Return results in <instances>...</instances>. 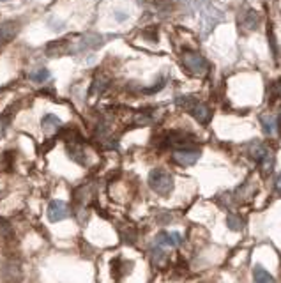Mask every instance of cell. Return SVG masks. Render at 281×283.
Instances as JSON below:
<instances>
[{
	"instance_id": "6da1fadb",
	"label": "cell",
	"mask_w": 281,
	"mask_h": 283,
	"mask_svg": "<svg viewBox=\"0 0 281 283\" xmlns=\"http://www.w3.org/2000/svg\"><path fill=\"white\" fill-rule=\"evenodd\" d=\"M195 7L202 14V25H203V34H209L210 30L216 27V23L223 20V13L218 11L213 6V0H193Z\"/></svg>"
},
{
	"instance_id": "7a4b0ae2",
	"label": "cell",
	"mask_w": 281,
	"mask_h": 283,
	"mask_svg": "<svg viewBox=\"0 0 281 283\" xmlns=\"http://www.w3.org/2000/svg\"><path fill=\"white\" fill-rule=\"evenodd\" d=\"M149 186L154 193L161 195V197H168L173 191V177L170 172L165 168H152L149 174Z\"/></svg>"
},
{
	"instance_id": "3957f363",
	"label": "cell",
	"mask_w": 281,
	"mask_h": 283,
	"mask_svg": "<svg viewBox=\"0 0 281 283\" xmlns=\"http://www.w3.org/2000/svg\"><path fill=\"white\" fill-rule=\"evenodd\" d=\"M182 64L195 76H205L207 71H209V62L205 60V57H202L198 52H193V50L182 52Z\"/></svg>"
},
{
	"instance_id": "277c9868",
	"label": "cell",
	"mask_w": 281,
	"mask_h": 283,
	"mask_svg": "<svg viewBox=\"0 0 281 283\" xmlns=\"http://www.w3.org/2000/svg\"><path fill=\"white\" fill-rule=\"evenodd\" d=\"M200 156H202L200 149H193V147L175 149V151H173V161L179 163V165H182V167H191L198 161Z\"/></svg>"
},
{
	"instance_id": "5b68a950",
	"label": "cell",
	"mask_w": 281,
	"mask_h": 283,
	"mask_svg": "<svg viewBox=\"0 0 281 283\" xmlns=\"http://www.w3.org/2000/svg\"><path fill=\"white\" fill-rule=\"evenodd\" d=\"M105 43V37L98 32H87L80 37L78 44H76L75 52H87V50H98L103 46Z\"/></svg>"
},
{
	"instance_id": "8992f818",
	"label": "cell",
	"mask_w": 281,
	"mask_h": 283,
	"mask_svg": "<svg viewBox=\"0 0 281 283\" xmlns=\"http://www.w3.org/2000/svg\"><path fill=\"white\" fill-rule=\"evenodd\" d=\"M69 214H71V207H69V204H65L62 200H52L48 204V220L52 223L62 221Z\"/></svg>"
},
{
	"instance_id": "52a82bcc",
	"label": "cell",
	"mask_w": 281,
	"mask_h": 283,
	"mask_svg": "<svg viewBox=\"0 0 281 283\" xmlns=\"http://www.w3.org/2000/svg\"><path fill=\"white\" fill-rule=\"evenodd\" d=\"M182 241L184 237L179 232H159L154 237V244H157L161 248H177L182 244Z\"/></svg>"
},
{
	"instance_id": "ba28073f",
	"label": "cell",
	"mask_w": 281,
	"mask_h": 283,
	"mask_svg": "<svg viewBox=\"0 0 281 283\" xmlns=\"http://www.w3.org/2000/svg\"><path fill=\"white\" fill-rule=\"evenodd\" d=\"M2 274H4V280L7 283H20L23 278L21 264L18 262V260H7V262L4 264Z\"/></svg>"
},
{
	"instance_id": "9c48e42d",
	"label": "cell",
	"mask_w": 281,
	"mask_h": 283,
	"mask_svg": "<svg viewBox=\"0 0 281 283\" xmlns=\"http://www.w3.org/2000/svg\"><path fill=\"white\" fill-rule=\"evenodd\" d=\"M260 124L267 136H278V133H279L278 117L271 115V113H264V115H260Z\"/></svg>"
},
{
	"instance_id": "30bf717a",
	"label": "cell",
	"mask_w": 281,
	"mask_h": 283,
	"mask_svg": "<svg viewBox=\"0 0 281 283\" xmlns=\"http://www.w3.org/2000/svg\"><path fill=\"white\" fill-rule=\"evenodd\" d=\"M190 113L196 119V121L200 122V124H209L210 117H213V113H210L209 106H207L205 103H200V101H196L195 105L191 106Z\"/></svg>"
},
{
	"instance_id": "8fae6325",
	"label": "cell",
	"mask_w": 281,
	"mask_h": 283,
	"mask_svg": "<svg viewBox=\"0 0 281 283\" xmlns=\"http://www.w3.org/2000/svg\"><path fill=\"white\" fill-rule=\"evenodd\" d=\"M18 29H20V23L18 21H4L0 25V44H6L13 39L18 34Z\"/></svg>"
},
{
	"instance_id": "7c38bea8",
	"label": "cell",
	"mask_w": 281,
	"mask_h": 283,
	"mask_svg": "<svg viewBox=\"0 0 281 283\" xmlns=\"http://www.w3.org/2000/svg\"><path fill=\"white\" fill-rule=\"evenodd\" d=\"M69 50L71 48H69L67 39H57V41H53V43H50L48 46H46V55L52 57V59H57V57L65 55Z\"/></svg>"
},
{
	"instance_id": "4fadbf2b",
	"label": "cell",
	"mask_w": 281,
	"mask_h": 283,
	"mask_svg": "<svg viewBox=\"0 0 281 283\" xmlns=\"http://www.w3.org/2000/svg\"><path fill=\"white\" fill-rule=\"evenodd\" d=\"M241 18H242V20H241V25H242V29H244V30L251 32V30L259 29V25H260V14L256 13V11L248 9L244 14H242Z\"/></svg>"
},
{
	"instance_id": "5bb4252c",
	"label": "cell",
	"mask_w": 281,
	"mask_h": 283,
	"mask_svg": "<svg viewBox=\"0 0 281 283\" xmlns=\"http://www.w3.org/2000/svg\"><path fill=\"white\" fill-rule=\"evenodd\" d=\"M62 126V122H60V119L57 115H53V113H48V115L43 117V121H41V128H43V131L46 135H53V133L57 131V129Z\"/></svg>"
},
{
	"instance_id": "9a60e30c",
	"label": "cell",
	"mask_w": 281,
	"mask_h": 283,
	"mask_svg": "<svg viewBox=\"0 0 281 283\" xmlns=\"http://www.w3.org/2000/svg\"><path fill=\"white\" fill-rule=\"evenodd\" d=\"M253 280L255 283H274V278L267 269H264L262 266L253 267Z\"/></svg>"
},
{
	"instance_id": "2e32d148",
	"label": "cell",
	"mask_w": 281,
	"mask_h": 283,
	"mask_svg": "<svg viewBox=\"0 0 281 283\" xmlns=\"http://www.w3.org/2000/svg\"><path fill=\"white\" fill-rule=\"evenodd\" d=\"M151 260L154 266H163L165 260H167V251H165V248L157 246V244L152 243L151 246Z\"/></svg>"
},
{
	"instance_id": "e0dca14e",
	"label": "cell",
	"mask_w": 281,
	"mask_h": 283,
	"mask_svg": "<svg viewBox=\"0 0 281 283\" xmlns=\"http://www.w3.org/2000/svg\"><path fill=\"white\" fill-rule=\"evenodd\" d=\"M108 87V78H105L103 75H98L94 78V82H92V85H90V96H99L103 92V90Z\"/></svg>"
},
{
	"instance_id": "ac0fdd59",
	"label": "cell",
	"mask_w": 281,
	"mask_h": 283,
	"mask_svg": "<svg viewBox=\"0 0 281 283\" xmlns=\"http://www.w3.org/2000/svg\"><path fill=\"white\" fill-rule=\"evenodd\" d=\"M271 151V149H267L264 144H260V142H255V144L251 145V149H249V154H251V158L255 159V161H262L264 159V156L267 154V152Z\"/></svg>"
},
{
	"instance_id": "d6986e66",
	"label": "cell",
	"mask_w": 281,
	"mask_h": 283,
	"mask_svg": "<svg viewBox=\"0 0 281 283\" xmlns=\"http://www.w3.org/2000/svg\"><path fill=\"white\" fill-rule=\"evenodd\" d=\"M226 227L233 232H239L244 228V220H242L239 214H228V216H226Z\"/></svg>"
},
{
	"instance_id": "ffe728a7",
	"label": "cell",
	"mask_w": 281,
	"mask_h": 283,
	"mask_svg": "<svg viewBox=\"0 0 281 283\" xmlns=\"http://www.w3.org/2000/svg\"><path fill=\"white\" fill-rule=\"evenodd\" d=\"M260 167H262V174L264 175H269L272 172V168H274V154H272L271 151L264 156V159L260 161Z\"/></svg>"
},
{
	"instance_id": "44dd1931",
	"label": "cell",
	"mask_w": 281,
	"mask_h": 283,
	"mask_svg": "<svg viewBox=\"0 0 281 283\" xmlns=\"http://www.w3.org/2000/svg\"><path fill=\"white\" fill-rule=\"evenodd\" d=\"M50 73L46 67H39V69H36L34 73H30V80H32L34 83H44L46 80H50Z\"/></svg>"
},
{
	"instance_id": "7402d4cb",
	"label": "cell",
	"mask_w": 281,
	"mask_h": 283,
	"mask_svg": "<svg viewBox=\"0 0 281 283\" xmlns=\"http://www.w3.org/2000/svg\"><path fill=\"white\" fill-rule=\"evenodd\" d=\"M196 103V99L193 98V96H180V98H177V105L180 106V108L188 110L190 112V108L193 106Z\"/></svg>"
},
{
	"instance_id": "603a6c76",
	"label": "cell",
	"mask_w": 281,
	"mask_h": 283,
	"mask_svg": "<svg viewBox=\"0 0 281 283\" xmlns=\"http://www.w3.org/2000/svg\"><path fill=\"white\" fill-rule=\"evenodd\" d=\"M48 27L53 32H60V30L65 29V21L59 20V18H48Z\"/></svg>"
},
{
	"instance_id": "cb8c5ba5",
	"label": "cell",
	"mask_w": 281,
	"mask_h": 283,
	"mask_svg": "<svg viewBox=\"0 0 281 283\" xmlns=\"http://www.w3.org/2000/svg\"><path fill=\"white\" fill-rule=\"evenodd\" d=\"M267 39H269V46H271L272 53H274V57H278V43H276V37H274L272 29H267Z\"/></svg>"
},
{
	"instance_id": "d4e9b609",
	"label": "cell",
	"mask_w": 281,
	"mask_h": 283,
	"mask_svg": "<svg viewBox=\"0 0 281 283\" xmlns=\"http://www.w3.org/2000/svg\"><path fill=\"white\" fill-rule=\"evenodd\" d=\"M11 234V225L7 220H4V218H0V237H7Z\"/></svg>"
},
{
	"instance_id": "484cf974",
	"label": "cell",
	"mask_w": 281,
	"mask_h": 283,
	"mask_svg": "<svg viewBox=\"0 0 281 283\" xmlns=\"http://www.w3.org/2000/svg\"><path fill=\"white\" fill-rule=\"evenodd\" d=\"M11 122V115H0V138L6 135V129Z\"/></svg>"
},
{
	"instance_id": "4316f807",
	"label": "cell",
	"mask_w": 281,
	"mask_h": 283,
	"mask_svg": "<svg viewBox=\"0 0 281 283\" xmlns=\"http://www.w3.org/2000/svg\"><path fill=\"white\" fill-rule=\"evenodd\" d=\"M113 14H115V20H117L119 23H122V21L128 20V13H126V11H119V9H115V11H113Z\"/></svg>"
},
{
	"instance_id": "83f0119b",
	"label": "cell",
	"mask_w": 281,
	"mask_h": 283,
	"mask_svg": "<svg viewBox=\"0 0 281 283\" xmlns=\"http://www.w3.org/2000/svg\"><path fill=\"white\" fill-rule=\"evenodd\" d=\"M274 188H276V193L281 195V174L278 175V179H276V182H274Z\"/></svg>"
},
{
	"instance_id": "f1b7e54d",
	"label": "cell",
	"mask_w": 281,
	"mask_h": 283,
	"mask_svg": "<svg viewBox=\"0 0 281 283\" xmlns=\"http://www.w3.org/2000/svg\"><path fill=\"white\" fill-rule=\"evenodd\" d=\"M274 90H276V94H278L279 98H281V80H279V82H278V83H276V85H274Z\"/></svg>"
},
{
	"instance_id": "f546056e",
	"label": "cell",
	"mask_w": 281,
	"mask_h": 283,
	"mask_svg": "<svg viewBox=\"0 0 281 283\" xmlns=\"http://www.w3.org/2000/svg\"><path fill=\"white\" fill-rule=\"evenodd\" d=\"M2 2H7V0H2Z\"/></svg>"
}]
</instances>
